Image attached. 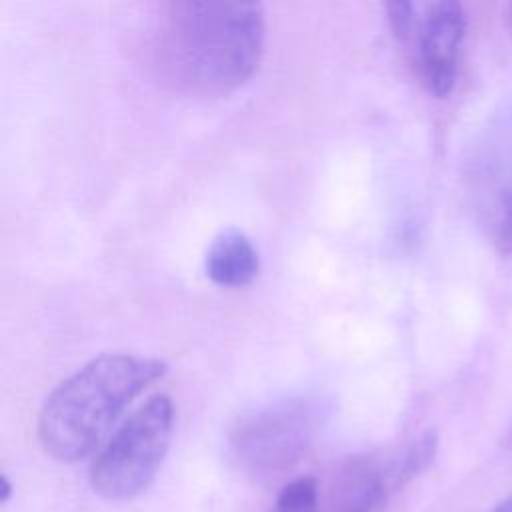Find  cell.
<instances>
[{
  "label": "cell",
  "mask_w": 512,
  "mask_h": 512,
  "mask_svg": "<svg viewBox=\"0 0 512 512\" xmlns=\"http://www.w3.org/2000/svg\"><path fill=\"white\" fill-rule=\"evenodd\" d=\"M264 10L254 2H170L156 54L168 80L202 96H226L258 70Z\"/></svg>",
  "instance_id": "cell-1"
},
{
  "label": "cell",
  "mask_w": 512,
  "mask_h": 512,
  "mask_svg": "<svg viewBox=\"0 0 512 512\" xmlns=\"http://www.w3.org/2000/svg\"><path fill=\"white\" fill-rule=\"evenodd\" d=\"M166 364L134 354H100L62 380L38 414V440L48 456L78 462L92 454L124 410Z\"/></svg>",
  "instance_id": "cell-2"
},
{
  "label": "cell",
  "mask_w": 512,
  "mask_h": 512,
  "mask_svg": "<svg viewBox=\"0 0 512 512\" xmlns=\"http://www.w3.org/2000/svg\"><path fill=\"white\" fill-rule=\"evenodd\" d=\"M172 428L174 404L170 396H152L126 418L92 462V490L112 502L142 494L166 458Z\"/></svg>",
  "instance_id": "cell-3"
},
{
  "label": "cell",
  "mask_w": 512,
  "mask_h": 512,
  "mask_svg": "<svg viewBox=\"0 0 512 512\" xmlns=\"http://www.w3.org/2000/svg\"><path fill=\"white\" fill-rule=\"evenodd\" d=\"M320 408L308 398H284L242 416L230 432V454L240 470L268 478L292 468L312 446Z\"/></svg>",
  "instance_id": "cell-4"
},
{
  "label": "cell",
  "mask_w": 512,
  "mask_h": 512,
  "mask_svg": "<svg viewBox=\"0 0 512 512\" xmlns=\"http://www.w3.org/2000/svg\"><path fill=\"white\" fill-rule=\"evenodd\" d=\"M472 196L490 242L502 256H512V108L486 128L470 160Z\"/></svg>",
  "instance_id": "cell-5"
},
{
  "label": "cell",
  "mask_w": 512,
  "mask_h": 512,
  "mask_svg": "<svg viewBox=\"0 0 512 512\" xmlns=\"http://www.w3.org/2000/svg\"><path fill=\"white\" fill-rule=\"evenodd\" d=\"M464 32L466 14L460 2H416L414 22L402 44L410 48L420 82L436 98L454 90Z\"/></svg>",
  "instance_id": "cell-6"
},
{
  "label": "cell",
  "mask_w": 512,
  "mask_h": 512,
  "mask_svg": "<svg viewBox=\"0 0 512 512\" xmlns=\"http://www.w3.org/2000/svg\"><path fill=\"white\" fill-rule=\"evenodd\" d=\"M396 488L392 462L358 456L340 466L328 490L318 500L316 512H380Z\"/></svg>",
  "instance_id": "cell-7"
},
{
  "label": "cell",
  "mask_w": 512,
  "mask_h": 512,
  "mask_svg": "<svg viewBox=\"0 0 512 512\" xmlns=\"http://www.w3.org/2000/svg\"><path fill=\"white\" fill-rule=\"evenodd\" d=\"M206 274L208 278L224 288L248 286L260 270V258L252 240L236 230H222L206 250Z\"/></svg>",
  "instance_id": "cell-8"
},
{
  "label": "cell",
  "mask_w": 512,
  "mask_h": 512,
  "mask_svg": "<svg viewBox=\"0 0 512 512\" xmlns=\"http://www.w3.org/2000/svg\"><path fill=\"white\" fill-rule=\"evenodd\" d=\"M436 448H438V436L434 430H428L418 440H414L402 452V456L396 462H392L396 488L408 484L412 478H416L420 472H424L430 466V462L434 460Z\"/></svg>",
  "instance_id": "cell-9"
},
{
  "label": "cell",
  "mask_w": 512,
  "mask_h": 512,
  "mask_svg": "<svg viewBox=\"0 0 512 512\" xmlns=\"http://www.w3.org/2000/svg\"><path fill=\"white\" fill-rule=\"evenodd\" d=\"M318 500L320 488L316 478L300 476L282 488L270 512H316Z\"/></svg>",
  "instance_id": "cell-10"
},
{
  "label": "cell",
  "mask_w": 512,
  "mask_h": 512,
  "mask_svg": "<svg viewBox=\"0 0 512 512\" xmlns=\"http://www.w3.org/2000/svg\"><path fill=\"white\" fill-rule=\"evenodd\" d=\"M10 496H12V484H10V480L6 478V474H4V476H2V496H0V502L6 504V502L10 500Z\"/></svg>",
  "instance_id": "cell-11"
},
{
  "label": "cell",
  "mask_w": 512,
  "mask_h": 512,
  "mask_svg": "<svg viewBox=\"0 0 512 512\" xmlns=\"http://www.w3.org/2000/svg\"><path fill=\"white\" fill-rule=\"evenodd\" d=\"M490 512H512V494L506 500H502L500 504H496Z\"/></svg>",
  "instance_id": "cell-12"
},
{
  "label": "cell",
  "mask_w": 512,
  "mask_h": 512,
  "mask_svg": "<svg viewBox=\"0 0 512 512\" xmlns=\"http://www.w3.org/2000/svg\"><path fill=\"white\" fill-rule=\"evenodd\" d=\"M506 20H508V26H510V30H512V4H510L508 10H506Z\"/></svg>",
  "instance_id": "cell-13"
}]
</instances>
